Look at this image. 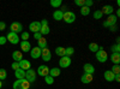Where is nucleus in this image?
Wrapping results in <instances>:
<instances>
[{"label": "nucleus", "mask_w": 120, "mask_h": 89, "mask_svg": "<svg viewBox=\"0 0 120 89\" xmlns=\"http://www.w3.org/2000/svg\"><path fill=\"white\" fill-rule=\"evenodd\" d=\"M13 89H29L30 88V83L25 80H16L13 82Z\"/></svg>", "instance_id": "nucleus-1"}, {"label": "nucleus", "mask_w": 120, "mask_h": 89, "mask_svg": "<svg viewBox=\"0 0 120 89\" xmlns=\"http://www.w3.org/2000/svg\"><path fill=\"white\" fill-rule=\"evenodd\" d=\"M95 54H96L97 62H100V63H106V62L108 60V54H107V52L105 51L102 47H100V49H98Z\"/></svg>", "instance_id": "nucleus-2"}, {"label": "nucleus", "mask_w": 120, "mask_h": 89, "mask_svg": "<svg viewBox=\"0 0 120 89\" xmlns=\"http://www.w3.org/2000/svg\"><path fill=\"white\" fill-rule=\"evenodd\" d=\"M63 21H64L65 23H67V24L73 23V22L76 21V15H75V12H72V11H66V12H64V15H63Z\"/></svg>", "instance_id": "nucleus-3"}, {"label": "nucleus", "mask_w": 120, "mask_h": 89, "mask_svg": "<svg viewBox=\"0 0 120 89\" xmlns=\"http://www.w3.org/2000/svg\"><path fill=\"white\" fill-rule=\"evenodd\" d=\"M6 39H7V41H8L10 43H12V45H17V43L21 42V37L18 36V34L12 33V31H10V33L7 34Z\"/></svg>", "instance_id": "nucleus-4"}, {"label": "nucleus", "mask_w": 120, "mask_h": 89, "mask_svg": "<svg viewBox=\"0 0 120 89\" xmlns=\"http://www.w3.org/2000/svg\"><path fill=\"white\" fill-rule=\"evenodd\" d=\"M25 80H26L30 84L36 81V72L33 70V69H29V70L25 71Z\"/></svg>", "instance_id": "nucleus-5"}, {"label": "nucleus", "mask_w": 120, "mask_h": 89, "mask_svg": "<svg viewBox=\"0 0 120 89\" xmlns=\"http://www.w3.org/2000/svg\"><path fill=\"white\" fill-rule=\"evenodd\" d=\"M10 29H11V31L12 33H23V25L22 23H19V22H13L11 25H10Z\"/></svg>", "instance_id": "nucleus-6"}, {"label": "nucleus", "mask_w": 120, "mask_h": 89, "mask_svg": "<svg viewBox=\"0 0 120 89\" xmlns=\"http://www.w3.org/2000/svg\"><path fill=\"white\" fill-rule=\"evenodd\" d=\"M41 58L43 59V62H49L52 59V53H51V49L48 47L43 48L41 51Z\"/></svg>", "instance_id": "nucleus-7"}, {"label": "nucleus", "mask_w": 120, "mask_h": 89, "mask_svg": "<svg viewBox=\"0 0 120 89\" xmlns=\"http://www.w3.org/2000/svg\"><path fill=\"white\" fill-rule=\"evenodd\" d=\"M70 65H71V58L70 57H61L60 58V60H59V66L60 67H68Z\"/></svg>", "instance_id": "nucleus-8"}, {"label": "nucleus", "mask_w": 120, "mask_h": 89, "mask_svg": "<svg viewBox=\"0 0 120 89\" xmlns=\"http://www.w3.org/2000/svg\"><path fill=\"white\" fill-rule=\"evenodd\" d=\"M37 74L42 77H46L49 75V67L46 66V65H40L38 69H37Z\"/></svg>", "instance_id": "nucleus-9"}, {"label": "nucleus", "mask_w": 120, "mask_h": 89, "mask_svg": "<svg viewBox=\"0 0 120 89\" xmlns=\"http://www.w3.org/2000/svg\"><path fill=\"white\" fill-rule=\"evenodd\" d=\"M18 64H19V69H22L23 71H26L29 69H31V63L29 60H26V59H22Z\"/></svg>", "instance_id": "nucleus-10"}, {"label": "nucleus", "mask_w": 120, "mask_h": 89, "mask_svg": "<svg viewBox=\"0 0 120 89\" xmlns=\"http://www.w3.org/2000/svg\"><path fill=\"white\" fill-rule=\"evenodd\" d=\"M40 29H41V23L37 22V21L31 22V23H30V25H29V30L33 31V33H38Z\"/></svg>", "instance_id": "nucleus-11"}, {"label": "nucleus", "mask_w": 120, "mask_h": 89, "mask_svg": "<svg viewBox=\"0 0 120 89\" xmlns=\"http://www.w3.org/2000/svg\"><path fill=\"white\" fill-rule=\"evenodd\" d=\"M41 51L42 49L36 46V47L30 49V55H31V58H34V59H38L40 57H41Z\"/></svg>", "instance_id": "nucleus-12"}, {"label": "nucleus", "mask_w": 120, "mask_h": 89, "mask_svg": "<svg viewBox=\"0 0 120 89\" xmlns=\"http://www.w3.org/2000/svg\"><path fill=\"white\" fill-rule=\"evenodd\" d=\"M83 70H84V74L94 75V72H95V67H94V65H91L90 63H86V64H84V66H83Z\"/></svg>", "instance_id": "nucleus-13"}, {"label": "nucleus", "mask_w": 120, "mask_h": 89, "mask_svg": "<svg viewBox=\"0 0 120 89\" xmlns=\"http://www.w3.org/2000/svg\"><path fill=\"white\" fill-rule=\"evenodd\" d=\"M94 80V75H90V74H83V76L81 77V82L86 84V83H90Z\"/></svg>", "instance_id": "nucleus-14"}, {"label": "nucleus", "mask_w": 120, "mask_h": 89, "mask_svg": "<svg viewBox=\"0 0 120 89\" xmlns=\"http://www.w3.org/2000/svg\"><path fill=\"white\" fill-rule=\"evenodd\" d=\"M113 11H114V8H113V6H111V5H105L103 7H102V10H101V12H102V15H113Z\"/></svg>", "instance_id": "nucleus-15"}, {"label": "nucleus", "mask_w": 120, "mask_h": 89, "mask_svg": "<svg viewBox=\"0 0 120 89\" xmlns=\"http://www.w3.org/2000/svg\"><path fill=\"white\" fill-rule=\"evenodd\" d=\"M114 74L111 71V70H107V71H105V74H103V77H105V80L107 81V82H113L114 81Z\"/></svg>", "instance_id": "nucleus-16"}, {"label": "nucleus", "mask_w": 120, "mask_h": 89, "mask_svg": "<svg viewBox=\"0 0 120 89\" xmlns=\"http://www.w3.org/2000/svg\"><path fill=\"white\" fill-rule=\"evenodd\" d=\"M21 49H22V52H30L31 45H30L29 41H21Z\"/></svg>", "instance_id": "nucleus-17"}, {"label": "nucleus", "mask_w": 120, "mask_h": 89, "mask_svg": "<svg viewBox=\"0 0 120 89\" xmlns=\"http://www.w3.org/2000/svg\"><path fill=\"white\" fill-rule=\"evenodd\" d=\"M116 21H118V18L115 17V15H109L108 18L106 19V22H107V24L109 27H111V25H115L116 24Z\"/></svg>", "instance_id": "nucleus-18"}, {"label": "nucleus", "mask_w": 120, "mask_h": 89, "mask_svg": "<svg viewBox=\"0 0 120 89\" xmlns=\"http://www.w3.org/2000/svg\"><path fill=\"white\" fill-rule=\"evenodd\" d=\"M12 58H13V60L15 62H17V63H19L23 59V54H22V52L21 51H15L13 53H12Z\"/></svg>", "instance_id": "nucleus-19"}, {"label": "nucleus", "mask_w": 120, "mask_h": 89, "mask_svg": "<svg viewBox=\"0 0 120 89\" xmlns=\"http://www.w3.org/2000/svg\"><path fill=\"white\" fill-rule=\"evenodd\" d=\"M60 72H61V71H60L59 67H52V69H49V76L53 77V78L58 77L60 75Z\"/></svg>", "instance_id": "nucleus-20"}, {"label": "nucleus", "mask_w": 120, "mask_h": 89, "mask_svg": "<svg viewBox=\"0 0 120 89\" xmlns=\"http://www.w3.org/2000/svg\"><path fill=\"white\" fill-rule=\"evenodd\" d=\"M63 15H64V11H61V10H55L53 13V18L55 21H63Z\"/></svg>", "instance_id": "nucleus-21"}, {"label": "nucleus", "mask_w": 120, "mask_h": 89, "mask_svg": "<svg viewBox=\"0 0 120 89\" xmlns=\"http://www.w3.org/2000/svg\"><path fill=\"white\" fill-rule=\"evenodd\" d=\"M15 76L17 80H24L25 78V71H23L22 69H18V70L15 71Z\"/></svg>", "instance_id": "nucleus-22"}, {"label": "nucleus", "mask_w": 120, "mask_h": 89, "mask_svg": "<svg viewBox=\"0 0 120 89\" xmlns=\"http://www.w3.org/2000/svg\"><path fill=\"white\" fill-rule=\"evenodd\" d=\"M111 62L115 65V64H119L120 63V53H112V55H111Z\"/></svg>", "instance_id": "nucleus-23"}, {"label": "nucleus", "mask_w": 120, "mask_h": 89, "mask_svg": "<svg viewBox=\"0 0 120 89\" xmlns=\"http://www.w3.org/2000/svg\"><path fill=\"white\" fill-rule=\"evenodd\" d=\"M37 47L41 48V49H43V48L47 47V40H46V37L42 36L40 40H37Z\"/></svg>", "instance_id": "nucleus-24"}, {"label": "nucleus", "mask_w": 120, "mask_h": 89, "mask_svg": "<svg viewBox=\"0 0 120 89\" xmlns=\"http://www.w3.org/2000/svg\"><path fill=\"white\" fill-rule=\"evenodd\" d=\"M55 54L59 55L60 58L61 57H65V47H61V46H59L55 48Z\"/></svg>", "instance_id": "nucleus-25"}, {"label": "nucleus", "mask_w": 120, "mask_h": 89, "mask_svg": "<svg viewBox=\"0 0 120 89\" xmlns=\"http://www.w3.org/2000/svg\"><path fill=\"white\" fill-rule=\"evenodd\" d=\"M49 31H51V29H49L48 25H41V29H40V34H41L42 36L45 35H48Z\"/></svg>", "instance_id": "nucleus-26"}, {"label": "nucleus", "mask_w": 120, "mask_h": 89, "mask_svg": "<svg viewBox=\"0 0 120 89\" xmlns=\"http://www.w3.org/2000/svg\"><path fill=\"white\" fill-rule=\"evenodd\" d=\"M98 49H100V46L96 43V42H91V43H89V51L90 52H97L98 51Z\"/></svg>", "instance_id": "nucleus-27"}, {"label": "nucleus", "mask_w": 120, "mask_h": 89, "mask_svg": "<svg viewBox=\"0 0 120 89\" xmlns=\"http://www.w3.org/2000/svg\"><path fill=\"white\" fill-rule=\"evenodd\" d=\"M63 5V1L61 0H51V6L56 8V7H60Z\"/></svg>", "instance_id": "nucleus-28"}, {"label": "nucleus", "mask_w": 120, "mask_h": 89, "mask_svg": "<svg viewBox=\"0 0 120 89\" xmlns=\"http://www.w3.org/2000/svg\"><path fill=\"white\" fill-rule=\"evenodd\" d=\"M75 53V48L73 47H67V48H65V55L66 57H70L71 58V55Z\"/></svg>", "instance_id": "nucleus-29"}, {"label": "nucleus", "mask_w": 120, "mask_h": 89, "mask_svg": "<svg viewBox=\"0 0 120 89\" xmlns=\"http://www.w3.org/2000/svg\"><path fill=\"white\" fill-rule=\"evenodd\" d=\"M89 13H90V7H86V6L81 7V15L82 16H88Z\"/></svg>", "instance_id": "nucleus-30"}, {"label": "nucleus", "mask_w": 120, "mask_h": 89, "mask_svg": "<svg viewBox=\"0 0 120 89\" xmlns=\"http://www.w3.org/2000/svg\"><path fill=\"white\" fill-rule=\"evenodd\" d=\"M111 71H112L114 75H119V74H120V66H119V64L113 65V67L111 69Z\"/></svg>", "instance_id": "nucleus-31"}, {"label": "nucleus", "mask_w": 120, "mask_h": 89, "mask_svg": "<svg viewBox=\"0 0 120 89\" xmlns=\"http://www.w3.org/2000/svg\"><path fill=\"white\" fill-rule=\"evenodd\" d=\"M102 17H103V15L101 12V10H96L94 12V19H101Z\"/></svg>", "instance_id": "nucleus-32"}, {"label": "nucleus", "mask_w": 120, "mask_h": 89, "mask_svg": "<svg viewBox=\"0 0 120 89\" xmlns=\"http://www.w3.org/2000/svg\"><path fill=\"white\" fill-rule=\"evenodd\" d=\"M6 77H7L6 70H5V69H0V81H3V80H5Z\"/></svg>", "instance_id": "nucleus-33"}, {"label": "nucleus", "mask_w": 120, "mask_h": 89, "mask_svg": "<svg viewBox=\"0 0 120 89\" xmlns=\"http://www.w3.org/2000/svg\"><path fill=\"white\" fill-rule=\"evenodd\" d=\"M111 49H112V53H120V46L119 45H113L112 47H111Z\"/></svg>", "instance_id": "nucleus-34"}, {"label": "nucleus", "mask_w": 120, "mask_h": 89, "mask_svg": "<svg viewBox=\"0 0 120 89\" xmlns=\"http://www.w3.org/2000/svg\"><path fill=\"white\" fill-rule=\"evenodd\" d=\"M45 82H46L47 84H53V83H54V78H53V77H51V76L48 75V76H46V77H45Z\"/></svg>", "instance_id": "nucleus-35"}, {"label": "nucleus", "mask_w": 120, "mask_h": 89, "mask_svg": "<svg viewBox=\"0 0 120 89\" xmlns=\"http://www.w3.org/2000/svg\"><path fill=\"white\" fill-rule=\"evenodd\" d=\"M21 39H22V41H28V39H29V33H28V31H23Z\"/></svg>", "instance_id": "nucleus-36"}, {"label": "nucleus", "mask_w": 120, "mask_h": 89, "mask_svg": "<svg viewBox=\"0 0 120 89\" xmlns=\"http://www.w3.org/2000/svg\"><path fill=\"white\" fill-rule=\"evenodd\" d=\"M84 3H85V0H75V4L77 6H81V7L84 6Z\"/></svg>", "instance_id": "nucleus-37"}, {"label": "nucleus", "mask_w": 120, "mask_h": 89, "mask_svg": "<svg viewBox=\"0 0 120 89\" xmlns=\"http://www.w3.org/2000/svg\"><path fill=\"white\" fill-rule=\"evenodd\" d=\"M11 67H12V70H18V69H19V64L17 63V62H13L12 63V65H11Z\"/></svg>", "instance_id": "nucleus-38"}, {"label": "nucleus", "mask_w": 120, "mask_h": 89, "mask_svg": "<svg viewBox=\"0 0 120 89\" xmlns=\"http://www.w3.org/2000/svg\"><path fill=\"white\" fill-rule=\"evenodd\" d=\"M7 42V39H6V36H0V45H5Z\"/></svg>", "instance_id": "nucleus-39"}, {"label": "nucleus", "mask_w": 120, "mask_h": 89, "mask_svg": "<svg viewBox=\"0 0 120 89\" xmlns=\"http://www.w3.org/2000/svg\"><path fill=\"white\" fill-rule=\"evenodd\" d=\"M91 5H94V1H93V0H85L84 6H86V7H90Z\"/></svg>", "instance_id": "nucleus-40"}, {"label": "nucleus", "mask_w": 120, "mask_h": 89, "mask_svg": "<svg viewBox=\"0 0 120 89\" xmlns=\"http://www.w3.org/2000/svg\"><path fill=\"white\" fill-rule=\"evenodd\" d=\"M41 37H42V35L40 34V31L38 33H34V39H35V40H40Z\"/></svg>", "instance_id": "nucleus-41"}, {"label": "nucleus", "mask_w": 120, "mask_h": 89, "mask_svg": "<svg viewBox=\"0 0 120 89\" xmlns=\"http://www.w3.org/2000/svg\"><path fill=\"white\" fill-rule=\"evenodd\" d=\"M5 28H6V24H5V22H0V31L5 30Z\"/></svg>", "instance_id": "nucleus-42"}, {"label": "nucleus", "mask_w": 120, "mask_h": 89, "mask_svg": "<svg viewBox=\"0 0 120 89\" xmlns=\"http://www.w3.org/2000/svg\"><path fill=\"white\" fill-rule=\"evenodd\" d=\"M109 30L113 31V33H115V31L118 30V28H116V25H111V27H109Z\"/></svg>", "instance_id": "nucleus-43"}, {"label": "nucleus", "mask_w": 120, "mask_h": 89, "mask_svg": "<svg viewBox=\"0 0 120 89\" xmlns=\"http://www.w3.org/2000/svg\"><path fill=\"white\" fill-rule=\"evenodd\" d=\"M40 23H41V25H48V21H47V19H42Z\"/></svg>", "instance_id": "nucleus-44"}, {"label": "nucleus", "mask_w": 120, "mask_h": 89, "mask_svg": "<svg viewBox=\"0 0 120 89\" xmlns=\"http://www.w3.org/2000/svg\"><path fill=\"white\" fill-rule=\"evenodd\" d=\"M114 81H116V82L120 81V75H115V76H114Z\"/></svg>", "instance_id": "nucleus-45"}, {"label": "nucleus", "mask_w": 120, "mask_h": 89, "mask_svg": "<svg viewBox=\"0 0 120 89\" xmlns=\"http://www.w3.org/2000/svg\"><path fill=\"white\" fill-rule=\"evenodd\" d=\"M115 42H116V45H119V42H120V37H116V39H115Z\"/></svg>", "instance_id": "nucleus-46"}, {"label": "nucleus", "mask_w": 120, "mask_h": 89, "mask_svg": "<svg viewBox=\"0 0 120 89\" xmlns=\"http://www.w3.org/2000/svg\"><path fill=\"white\" fill-rule=\"evenodd\" d=\"M1 88H3V82L0 81V89H1Z\"/></svg>", "instance_id": "nucleus-47"}]
</instances>
